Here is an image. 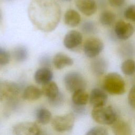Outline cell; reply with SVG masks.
Wrapping results in <instances>:
<instances>
[{"label": "cell", "instance_id": "8", "mask_svg": "<svg viewBox=\"0 0 135 135\" xmlns=\"http://www.w3.org/2000/svg\"><path fill=\"white\" fill-rule=\"evenodd\" d=\"M13 130L15 135H40L41 134L38 126L31 122L18 123L13 127Z\"/></svg>", "mask_w": 135, "mask_h": 135}, {"label": "cell", "instance_id": "32", "mask_svg": "<svg viewBox=\"0 0 135 135\" xmlns=\"http://www.w3.org/2000/svg\"><path fill=\"white\" fill-rule=\"evenodd\" d=\"M128 102L129 105L135 109V86H132L128 94Z\"/></svg>", "mask_w": 135, "mask_h": 135}, {"label": "cell", "instance_id": "31", "mask_svg": "<svg viewBox=\"0 0 135 135\" xmlns=\"http://www.w3.org/2000/svg\"><path fill=\"white\" fill-rule=\"evenodd\" d=\"M72 107L74 113L77 115H82L86 113V109L85 105H79L72 103Z\"/></svg>", "mask_w": 135, "mask_h": 135}, {"label": "cell", "instance_id": "28", "mask_svg": "<svg viewBox=\"0 0 135 135\" xmlns=\"http://www.w3.org/2000/svg\"><path fill=\"white\" fill-rule=\"evenodd\" d=\"M10 61L9 52L4 48L0 47V66L7 65Z\"/></svg>", "mask_w": 135, "mask_h": 135}, {"label": "cell", "instance_id": "6", "mask_svg": "<svg viewBox=\"0 0 135 135\" xmlns=\"http://www.w3.org/2000/svg\"><path fill=\"white\" fill-rule=\"evenodd\" d=\"M74 120V115L73 113L56 116L52 121V126L56 131L59 132L70 131L73 127Z\"/></svg>", "mask_w": 135, "mask_h": 135}, {"label": "cell", "instance_id": "12", "mask_svg": "<svg viewBox=\"0 0 135 135\" xmlns=\"http://www.w3.org/2000/svg\"><path fill=\"white\" fill-rule=\"evenodd\" d=\"M75 3L78 9L85 16H90L97 11V5L94 0H75Z\"/></svg>", "mask_w": 135, "mask_h": 135}, {"label": "cell", "instance_id": "21", "mask_svg": "<svg viewBox=\"0 0 135 135\" xmlns=\"http://www.w3.org/2000/svg\"><path fill=\"white\" fill-rule=\"evenodd\" d=\"M35 117L36 121L38 123L42 124H46L51 121L52 114L46 108L41 107L37 109L35 113Z\"/></svg>", "mask_w": 135, "mask_h": 135}, {"label": "cell", "instance_id": "15", "mask_svg": "<svg viewBox=\"0 0 135 135\" xmlns=\"http://www.w3.org/2000/svg\"><path fill=\"white\" fill-rule=\"evenodd\" d=\"M108 64L105 60L102 57L94 59L91 63V70L97 76L103 75L107 70Z\"/></svg>", "mask_w": 135, "mask_h": 135}, {"label": "cell", "instance_id": "23", "mask_svg": "<svg viewBox=\"0 0 135 135\" xmlns=\"http://www.w3.org/2000/svg\"><path fill=\"white\" fill-rule=\"evenodd\" d=\"M13 55L15 61L18 62H23L27 59L28 52L26 47L20 45L17 46L14 49Z\"/></svg>", "mask_w": 135, "mask_h": 135}, {"label": "cell", "instance_id": "25", "mask_svg": "<svg viewBox=\"0 0 135 135\" xmlns=\"http://www.w3.org/2000/svg\"><path fill=\"white\" fill-rule=\"evenodd\" d=\"M81 30L85 34H92L97 31V26L93 22L86 21L82 24Z\"/></svg>", "mask_w": 135, "mask_h": 135}, {"label": "cell", "instance_id": "26", "mask_svg": "<svg viewBox=\"0 0 135 135\" xmlns=\"http://www.w3.org/2000/svg\"><path fill=\"white\" fill-rule=\"evenodd\" d=\"M85 135H108V131L104 127L96 126L90 129Z\"/></svg>", "mask_w": 135, "mask_h": 135}, {"label": "cell", "instance_id": "9", "mask_svg": "<svg viewBox=\"0 0 135 135\" xmlns=\"http://www.w3.org/2000/svg\"><path fill=\"white\" fill-rule=\"evenodd\" d=\"M114 32L119 39L126 40L133 34L134 27L130 23L120 20L115 25Z\"/></svg>", "mask_w": 135, "mask_h": 135}, {"label": "cell", "instance_id": "24", "mask_svg": "<svg viewBox=\"0 0 135 135\" xmlns=\"http://www.w3.org/2000/svg\"><path fill=\"white\" fill-rule=\"evenodd\" d=\"M121 69L126 75H133L135 73V61L130 59L125 60L121 64Z\"/></svg>", "mask_w": 135, "mask_h": 135}, {"label": "cell", "instance_id": "4", "mask_svg": "<svg viewBox=\"0 0 135 135\" xmlns=\"http://www.w3.org/2000/svg\"><path fill=\"white\" fill-rule=\"evenodd\" d=\"M91 115L95 122L103 125L113 124L118 118L114 109L111 106L105 105L93 107Z\"/></svg>", "mask_w": 135, "mask_h": 135}, {"label": "cell", "instance_id": "18", "mask_svg": "<svg viewBox=\"0 0 135 135\" xmlns=\"http://www.w3.org/2000/svg\"><path fill=\"white\" fill-rule=\"evenodd\" d=\"M65 23L70 27L78 26L81 22V16L79 13L76 11L70 9L68 10L64 16Z\"/></svg>", "mask_w": 135, "mask_h": 135}, {"label": "cell", "instance_id": "2", "mask_svg": "<svg viewBox=\"0 0 135 135\" xmlns=\"http://www.w3.org/2000/svg\"><path fill=\"white\" fill-rule=\"evenodd\" d=\"M21 88L18 84L12 82H4L0 88V100L6 104L14 107L16 105Z\"/></svg>", "mask_w": 135, "mask_h": 135}, {"label": "cell", "instance_id": "34", "mask_svg": "<svg viewBox=\"0 0 135 135\" xmlns=\"http://www.w3.org/2000/svg\"><path fill=\"white\" fill-rule=\"evenodd\" d=\"M1 18H2V13H1V11L0 10V21L1 20Z\"/></svg>", "mask_w": 135, "mask_h": 135}, {"label": "cell", "instance_id": "13", "mask_svg": "<svg viewBox=\"0 0 135 135\" xmlns=\"http://www.w3.org/2000/svg\"><path fill=\"white\" fill-rule=\"evenodd\" d=\"M53 77L52 71L50 68H41L34 74V80L38 84L44 85L51 81Z\"/></svg>", "mask_w": 135, "mask_h": 135}, {"label": "cell", "instance_id": "27", "mask_svg": "<svg viewBox=\"0 0 135 135\" xmlns=\"http://www.w3.org/2000/svg\"><path fill=\"white\" fill-rule=\"evenodd\" d=\"M64 101V96L61 92L59 93L54 98L48 99V102L50 105L54 107H57L63 104Z\"/></svg>", "mask_w": 135, "mask_h": 135}, {"label": "cell", "instance_id": "35", "mask_svg": "<svg viewBox=\"0 0 135 135\" xmlns=\"http://www.w3.org/2000/svg\"><path fill=\"white\" fill-rule=\"evenodd\" d=\"M61 1H66V2H68V1H70L71 0H61Z\"/></svg>", "mask_w": 135, "mask_h": 135}, {"label": "cell", "instance_id": "33", "mask_svg": "<svg viewBox=\"0 0 135 135\" xmlns=\"http://www.w3.org/2000/svg\"><path fill=\"white\" fill-rule=\"evenodd\" d=\"M126 0H108L109 4L113 7H120L124 4Z\"/></svg>", "mask_w": 135, "mask_h": 135}, {"label": "cell", "instance_id": "5", "mask_svg": "<svg viewBox=\"0 0 135 135\" xmlns=\"http://www.w3.org/2000/svg\"><path fill=\"white\" fill-rule=\"evenodd\" d=\"M64 83L66 90L74 92L80 90H85L86 82L83 75L78 72H70L64 78Z\"/></svg>", "mask_w": 135, "mask_h": 135}, {"label": "cell", "instance_id": "10", "mask_svg": "<svg viewBox=\"0 0 135 135\" xmlns=\"http://www.w3.org/2000/svg\"><path fill=\"white\" fill-rule=\"evenodd\" d=\"M83 37L81 33L76 30L69 31L65 35L63 40L64 46L69 50H74L82 43Z\"/></svg>", "mask_w": 135, "mask_h": 135}, {"label": "cell", "instance_id": "7", "mask_svg": "<svg viewBox=\"0 0 135 135\" xmlns=\"http://www.w3.org/2000/svg\"><path fill=\"white\" fill-rule=\"evenodd\" d=\"M104 47L102 41L97 37H90L83 45L85 55L89 58H95L102 52Z\"/></svg>", "mask_w": 135, "mask_h": 135}, {"label": "cell", "instance_id": "3", "mask_svg": "<svg viewBox=\"0 0 135 135\" xmlns=\"http://www.w3.org/2000/svg\"><path fill=\"white\" fill-rule=\"evenodd\" d=\"M104 90L112 95H121L126 91V83L119 74L111 72L107 74L103 81Z\"/></svg>", "mask_w": 135, "mask_h": 135}, {"label": "cell", "instance_id": "22", "mask_svg": "<svg viewBox=\"0 0 135 135\" xmlns=\"http://www.w3.org/2000/svg\"><path fill=\"white\" fill-rule=\"evenodd\" d=\"M116 18L115 14L110 11H104L101 13L99 16L100 23L105 26H109L113 24Z\"/></svg>", "mask_w": 135, "mask_h": 135}, {"label": "cell", "instance_id": "29", "mask_svg": "<svg viewBox=\"0 0 135 135\" xmlns=\"http://www.w3.org/2000/svg\"><path fill=\"white\" fill-rule=\"evenodd\" d=\"M124 16L126 19L135 22V5L129 6L124 11Z\"/></svg>", "mask_w": 135, "mask_h": 135}, {"label": "cell", "instance_id": "20", "mask_svg": "<svg viewBox=\"0 0 135 135\" xmlns=\"http://www.w3.org/2000/svg\"><path fill=\"white\" fill-rule=\"evenodd\" d=\"M42 92L48 99L54 98L60 92L57 84L54 82L52 81L43 85Z\"/></svg>", "mask_w": 135, "mask_h": 135}, {"label": "cell", "instance_id": "1", "mask_svg": "<svg viewBox=\"0 0 135 135\" xmlns=\"http://www.w3.org/2000/svg\"><path fill=\"white\" fill-rule=\"evenodd\" d=\"M28 14L31 21L38 28L50 32L57 26L61 11L55 0H33L30 6Z\"/></svg>", "mask_w": 135, "mask_h": 135}, {"label": "cell", "instance_id": "17", "mask_svg": "<svg viewBox=\"0 0 135 135\" xmlns=\"http://www.w3.org/2000/svg\"><path fill=\"white\" fill-rule=\"evenodd\" d=\"M42 90L34 85H29L25 88L22 97L25 100L34 101L40 99L42 94Z\"/></svg>", "mask_w": 135, "mask_h": 135}, {"label": "cell", "instance_id": "37", "mask_svg": "<svg viewBox=\"0 0 135 135\" xmlns=\"http://www.w3.org/2000/svg\"><path fill=\"white\" fill-rule=\"evenodd\" d=\"M7 1H11V0H7Z\"/></svg>", "mask_w": 135, "mask_h": 135}, {"label": "cell", "instance_id": "19", "mask_svg": "<svg viewBox=\"0 0 135 135\" xmlns=\"http://www.w3.org/2000/svg\"><path fill=\"white\" fill-rule=\"evenodd\" d=\"M89 100V95L85 90H80L73 92L72 97V103L85 105Z\"/></svg>", "mask_w": 135, "mask_h": 135}, {"label": "cell", "instance_id": "14", "mask_svg": "<svg viewBox=\"0 0 135 135\" xmlns=\"http://www.w3.org/2000/svg\"><path fill=\"white\" fill-rule=\"evenodd\" d=\"M54 66L57 69H62L73 64V60L66 54L63 53H56L52 60Z\"/></svg>", "mask_w": 135, "mask_h": 135}, {"label": "cell", "instance_id": "30", "mask_svg": "<svg viewBox=\"0 0 135 135\" xmlns=\"http://www.w3.org/2000/svg\"><path fill=\"white\" fill-rule=\"evenodd\" d=\"M38 62L41 68H50L52 65V60L50 56L48 55L44 54L42 55L39 58Z\"/></svg>", "mask_w": 135, "mask_h": 135}, {"label": "cell", "instance_id": "16", "mask_svg": "<svg viewBox=\"0 0 135 135\" xmlns=\"http://www.w3.org/2000/svg\"><path fill=\"white\" fill-rule=\"evenodd\" d=\"M112 131L114 135H131V128L129 124L123 121H116L112 126Z\"/></svg>", "mask_w": 135, "mask_h": 135}, {"label": "cell", "instance_id": "36", "mask_svg": "<svg viewBox=\"0 0 135 135\" xmlns=\"http://www.w3.org/2000/svg\"><path fill=\"white\" fill-rule=\"evenodd\" d=\"M1 83H1V81H0V88H1Z\"/></svg>", "mask_w": 135, "mask_h": 135}, {"label": "cell", "instance_id": "11", "mask_svg": "<svg viewBox=\"0 0 135 135\" xmlns=\"http://www.w3.org/2000/svg\"><path fill=\"white\" fill-rule=\"evenodd\" d=\"M108 100V95L104 90L100 88H94L92 90L90 96V103L93 107L105 105Z\"/></svg>", "mask_w": 135, "mask_h": 135}]
</instances>
